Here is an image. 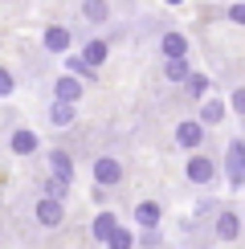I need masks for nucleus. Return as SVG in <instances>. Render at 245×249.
<instances>
[{"label": "nucleus", "instance_id": "1", "mask_svg": "<svg viewBox=\"0 0 245 249\" xmlns=\"http://www.w3.org/2000/svg\"><path fill=\"white\" fill-rule=\"evenodd\" d=\"M225 172H229L233 184H245V143L233 139L229 143V160H225Z\"/></svg>", "mask_w": 245, "mask_h": 249}, {"label": "nucleus", "instance_id": "2", "mask_svg": "<svg viewBox=\"0 0 245 249\" xmlns=\"http://www.w3.org/2000/svg\"><path fill=\"white\" fill-rule=\"evenodd\" d=\"M184 172H188V180H192V184H212V176H217L212 160H204V155H192Z\"/></svg>", "mask_w": 245, "mask_h": 249}, {"label": "nucleus", "instance_id": "3", "mask_svg": "<svg viewBox=\"0 0 245 249\" xmlns=\"http://www.w3.org/2000/svg\"><path fill=\"white\" fill-rule=\"evenodd\" d=\"M37 221L45 225V229L61 225V200H53V196H41V200H37Z\"/></svg>", "mask_w": 245, "mask_h": 249}, {"label": "nucleus", "instance_id": "4", "mask_svg": "<svg viewBox=\"0 0 245 249\" xmlns=\"http://www.w3.org/2000/svg\"><path fill=\"white\" fill-rule=\"evenodd\" d=\"M94 180H98V184H119V180H122L119 160H110V155H106V160H98V163H94Z\"/></svg>", "mask_w": 245, "mask_h": 249}, {"label": "nucleus", "instance_id": "5", "mask_svg": "<svg viewBox=\"0 0 245 249\" xmlns=\"http://www.w3.org/2000/svg\"><path fill=\"white\" fill-rule=\"evenodd\" d=\"M200 139H204L200 123H180V127H176V143H180V147H200Z\"/></svg>", "mask_w": 245, "mask_h": 249}, {"label": "nucleus", "instance_id": "6", "mask_svg": "<svg viewBox=\"0 0 245 249\" xmlns=\"http://www.w3.org/2000/svg\"><path fill=\"white\" fill-rule=\"evenodd\" d=\"M237 233H241V216L237 213H221L217 216V237H221V241H233Z\"/></svg>", "mask_w": 245, "mask_h": 249}, {"label": "nucleus", "instance_id": "7", "mask_svg": "<svg viewBox=\"0 0 245 249\" xmlns=\"http://www.w3.org/2000/svg\"><path fill=\"white\" fill-rule=\"evenodd\" d=\"M159 45H163V53H168V61H176V57H184V53H188V41H184L180 33H168V37L159 41Z\"/></svg>", "mask_w": 245, "mask_h": 249}, {"label": "nucleus", "instance_id": "8", "mask_svg": "<svg viewBox=\"0 0 245 249\" xmlns=\"http://www.w3.org/2000/svg\"><path fill=\"white\" fill-rule=\"evenodd\" d=\"M45 49H49V53L70 49V29H45Z\"/></svg>", "mask_w": 245, "mask_h": 249}, {"label": "nucleus", "instance_id": "9", "mask_svg": "<svg viewBox=\"0 0 245 249\" xmlns=\"http://www.w3.org/2000/svg\"><path fill=\"white\" fill-rule=\"evenodd\" d=\"M135 221L147 225V229H156V225H159V204L156 200H143L139 209H135Z\"/></svg>", "mask_w": 245, "mask_h": 249}, {"label": "nucleus", "instance_id": "10", "mask_svg": "<svg viewBox=\"0 0 245 249\" xmlns=\"http://www.w3.org/2000/svg\"><path fill=\"white\" fill-rule=\"evenodd\" d=\"M119 229V221H115V213H98V221H94V237L98 241H110V233Z\"/></svg>", "mask_w": 245, "mask_h": 249}, {"label": "nucleus", "instance_id": "11", "mask_svg": "<svg viewBox=\"0 0 245 249\" xmlns=\"http://www.w3.org/2000/svg\"><path fill=\"white\" fill-rule=\"evenodd\" d=\"M57 102H78V94H82V86H78V78H61L57 82Z\"/></svg>", "mask_w": 245, "mask_h": 249}, {"label": "nucleus", "instance_id": "12", "mask_svg": "<svg viewBox=\"0 0 245 249\" xmlns=\"http://www.w3.org/2000/svg\"><path fill=\"white\" fill-rule=\"evenodd\" d=\"M49 163H53L57 180H66V184H70V176H74V163H70V155H66V151H53V155H49Z\"/></svg>", "mask_w": 245, "mask_h": 249}, {"label": "nucleus", "instance_id": "13", "mask_svg": "<svg viewBox=\"0 0 245 249\" xmlns=\"http://www.w3.org/2000/svg\"><path fill=\"white\" fill-rule=\"evenodd\" d=\"M13 151H17V155L37 151V135H33V131H17V135H13Z\"/></svg>", "mask_w": 245, "mask_h": 249}, {"label": "nucleus", "instance_id": "14", "mask_svg": "<svg viewBox=\"0 0 245 249\" xmlns=\"http://www.w3.org/2000/svg\"><path fill=\"white\" fill-rule=\"evenodd\" d=\"M82 61H86V66H102V61H106V41H90Z\"/></svg>", "mask_w": 245, "mask_h": 249}, {"label": "nucleus", "instance_id": "15", "mask_svg": "<svg viewBox=\"0 0 245 249\" xmlns=\"http://www.w3.org/2000/svg\"><path fill=\"white\" fill-rule=\"evenodd\" d=\"M163 74H168L172 82H188L192 70H188V61H184V57H176V61H168V66H163Z\"/></svg>", "mask_w": 245, "mask_h": 249}, {"label": "nucleus", "instance_id": "16", "mask_svg": "<svg viewBox=\"0 0 245 249\" xmlns=\"http://www.w3.org/2000/svg\"><path fill=\"white\" fill-rule=\"evenodd\" d=\"M221 119H225V102H204L200 123H221Z\"/></svg>", "mask_w": 245, "mask_h": 249}, {"label": "nucleus", "instance_id": "17", "mask_svg": "<svg viewBox=\"0 0 245 249\" xmlns=\"http://www.w3.org/2000/svg\"><path fill=\"white\" fill-rule=\"evenodd\" d=\"M188 90H192V98H204V94H209V78H204V74H192V78H188Z\"/></svg>", "mask_w": 245, "mask_h": 249}, {"label": "nucleus", "instance_id": "18", "mask_svg": "<svg viewBox=\"0 0 245 249\" xmlns=\"http://www.w3.org/2000/svg\"><path fill=\"white\" fill-rule=\"evenodd\" d=\"M110 249H131V245H135V241H131V233L127 229H115V233H110V241H106Z\"/></svg>", "mask_w": 245, "mask_h": 249}, {"label": "nucleus", "instance_id": "19", "mask_svg": "<svg viewBox=\"0 0 245 249\" xmlns=\"http://www.w3.org/2000/svg\"><path fill=\"white\" fill-rule=\"evenodd\" d=\"M53 123H61V127L74 123V107H70V102H57V107H53Z\"/></svg>", "mask_w": 245, "mask_h": 249}, {"label": "nucleus", "instance_id": "20", "mask_svg": "<svg viewBox=\"0 0 245 249\" xmlns=\"http://www.w3.org/2000/svg\"><path fill=\"white\" fill-rule=\"evenodd\" d=\"M86 17L90 20H102V17H106V4H102V0H86Z\"/></svg>", "mask_w": 245, "mask_h": 249}, {"label": "nucleus", "instance_id": "21", "mask_svg": "<svg viewBox=\"0 0 245 249\" xmlns=\"http://www.w3.org/2000/svg\"><path fill=\"white\" fill-rule=\"evenodd\" d=\"M4 94H13V74L0 70V98H4Z\"/></svg>", "mask_w": 245, "mask_h": 249}, {"label": "nucleus", "instance_id": "22", "mask_svg": "<svg viewBox=\"0 0 245 249\" xmlns=\"http://www.w3.org/2000/svg\"><path fill=\"white\" fill-rule=\"evenodd\" d=\"M233 110H237V115H245V86L233 90Z\"/></svg>", "mask_w": 245, "mask_h": 249}, {"label": "nucleus", "instance_id": "23", "mask_svg": "<svg viewBox=\"0 0 245 249\" xmlns=\"http://www.w3.org/2000/svg\"><path fill=\"white\" fill-rule=\"evenodd\" d=\"M229 17L237 20V25H245V4H233V8H229Z\"/></svg>", "mask_w": 245, "mask_h": 249}]
</instances>
